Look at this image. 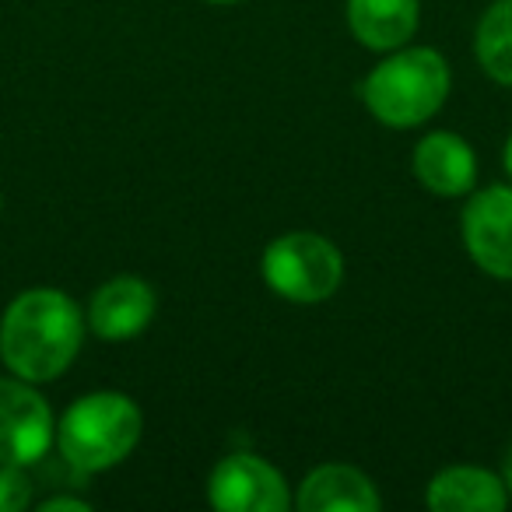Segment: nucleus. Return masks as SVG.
I'll list each match as a JSON object with an SVG mask.
<instances>
[{"mask_svg": "<svg viewBox=\"0 0 512 512\" xmlns=\"http://www.w3.org/2000/svg\"><path fill=\"white\" fill-rule=\"evenodd\" d=\"M85 313L60 288H29L0 316V362L11 376L50 383L64 376L85 341Z\"/></svg>", "mask_w": 512, "mask_h": 512, "instance_id": "f257e3e1", "label": "nucleus"}, {"mask_svg": "<svg viewBox=\"0 0 512 512\" xmlns=\"http://www.w3.org/2000/svg\"><path fill=\"white\" fill-rule=\"evenodd\" d=\"M449 64L439 50L411 46V50H390V57L379 60L362 81V99L369 113L383 127L411 130L432 120L449 95Z\"/></svg>", "mask_w": 512, "mask_h": 512, "instance_id": "f03ea898", "label": "nucleus"}, {"mask_svg": "<svg viewBox=\"0 0 512 512\" xmlns=\"http://www.w3.org/2000/svg\"><path fill=\"white\" fill-rule=\"evenodd\" d=\"M144 432L141 407L116 390H99L74 400L57 425V446L81 474H99L123 463Z\"/></svg>", "mask_w": 512, "mask_h": 512, "instance_id": "7ed1b4c3", "label": "nucleus"}, {"mask_svg": "<svg viewBox=\"0 0 512 512\" xmlns=\"http://www.w3.org/2000/svg\"><path fill=\"white\" fill-rule=\"evenodd\" d=\"M264 281L299 306L327 302L344 281V256L320 232H285L264 249Z\"/></svg>", "mask_w": 512, "mask_h": 512, "instance_id": "20e7f679", "label": "nucleus"}, {"mask_svg": "<svg viewBox=\"0 0 512 512\" xmlns=\"http://www.w3.org/2000/svg\"><path fill=\"white\" fill-rule=\"evenodd\" d=\"M57 442V421L36 390L22 376H0V463L32 467Z\"/></svg>", "mask_w": 512, "mask_h": 512, "instance_id": "39448f33", "label": "nucleus"}, {"mask_svg": "<svg viewBox=\"0 0 512 512\" xmlns=\"http://www.w3.org/2000/svg\"><path fill=\"white\" fill-rule=\"evenodd\" d=\"M207 498L218 512H285L292 505L281 470L256 453H228L218 460Z\"/></svg>", "mask_w": 512, "mask_h": 512, "instance_id": "423d86ee", "label": "nucleus"}, {"mask_svg": "<svg viewBox=\"0 0 512 512\" xmlns=\"http://www.w3.org/2000/svg\"><path fill=\"white\" fill-rule=\"evenodd\" d=\"M463 246L484 274L512 281V186H484L460 218Z\"/></svg>", "mask_w": 512, "mask_h": 512, "instance_id": "0eeeda50", "label": "nucleus"}, {"mask_svg": "<svg viewBox=\"0 0 512 512\" xmlns=\"http://www.w3.org/2000/svg\"><path fill=\"white\" fill-rule=\"evenodd\" d=\"M155 309L158 299L148 281L134 278V274H120V278H109L106 285L95 288L85 320L95 337L120 344L144 334L148 323L155 320Z\"/></svg>", "mask_w": 512, "mask_h": 512, "instance_id": "6e6552de", "label": "nucleus"}, {"mask_svg": "<svg viewBox=\"0 0 512 512\" xmlns=\"http://www.w3.org/2000/svg\"><path fill=\"white\" fill-rule=\"evenodd\" d=\"M411 169L418 176V183L425 190H432L435 197H463V193L474 190L477 158L474 148L460 134L435 130V134H425L418 141Z\"/></svg>", "mask_w": 512, "mask_h": 512, "instance_id": "1a4fd4ad", "label": "nucleus"}, {"mask_svg": "<svg viewBox=\"0 0 512 512\" xmlns=\"http://www.w3.org/2000/svg\"><path fill=\"white\" fill-rule=\"evenodd\" d=\"M295 505L302 512H379L383 498L358 467L323 463V467L309 470L306 481L299 484Z\"/></svg>", "mask_w": 512, "mask_h": 512, "instance_id": "9d476101", "label": "nucleus"}, {"mask_svg": "<svg viewBox=\"0 0 512 512\" xmlns=\"http://www.w3.org/2000/svg\"><path fill=\"white\" fill-rule=\"evenodd\" d=\"M432 512H502L509 505L502 474L481 467H446L432 477L425 491Z\"/></svg>", "mask_w": 512, "mask_h": 512, "instance_id": "9b49d317", "label": "nucleus"}, {"mask_svg": "<svg viewBox=\"0 0 512 512\" xmlns=\"http://www.w3.org/2000/svg\"><path fill=\"white\" fill-rule=\"evenodd\" d=\"M418 22V0H348V29L365 50H400V46L411 43Z\"/></svg>", "mask_w": 512, "mask_h": 512, "instance_id": "f8f14e48", "label": "nucleus"}, {"mask_svg": "<svg viewBox=\"0 0 512 512\" xmlns=\"http://www.w3.org/2000/svg\"><path fill=\"white\" fill-rule=\"evenodd\" d=\"M474 57L491 81L512 88V0H495L474 32Z\"/></svg>", "mask_w": 512, "mask_h": 512, "instance_id": "ddd939ff", "label": "nucleus"}, {"mask_svg": "<svg viewBox=\"0 0 512 512\" xmlns=\"http://www.w3.org/2000/svg\"><path fill=\"white\" fill-rule=\"evenodd\" d=\"M29 467L18 463H0V512H22L36 498V484L25 474Z\"/></svg>", "mask_w": 512, "mask_h": 512, "instance_id": "4468645a", "label": "nucleus"}, {"mask_svg": "<svg viewBox=\"0 0 512 512\" xmlns=\"http://www.w3.org/2000/svg\"><path fill=\"white\" fill-rule=\"evenodd\" d=\"M88 509H92V502L71 495H53L46 502H39V512H88Z\"/></svg>", "mask_w": 512, "mask_h": 512, "instance_id": "2eb2a0df", "label": "nucleus"}, {"mask_svg": "<svg viewBox=\"0 0 512 512\" xmlns=\"http://www.w3.org/2000/svg\"><path fill=\"white\" fill-rule=\"evenodd\" d=\"M502 481H505V491H509V498H512V446L505 449V456H502Z\"/></svg>", "mask_w": 512, "mask_h": 512, "instance_id": "dca6fc26", "label": "nucleus"}, {"mask_svg": "<svg viewBox=\"0 0 512 512\" xmlns=\"http://www.w3.org/2000/svg\"><path fill=\"white\" fill-rule=\"evenodd\" d=\"M502 165H505V172H509V179H512V134H509V141H505V151H502Z\"/></svg>", "mask_w": 512, "mask_h": 512, "instance_id": "f3484780", "label": "nucleus"}, {"mask_svg": "<svg viewBox=\"0 0 512 512\" xmlns=\"http://www.w3.org/2000/svg\"><path fill=\"white\" fill-rule=\"evenodd\" d=\"M204 4H239V0H204Z\"/></svg>", "mask_w": 512, "mask_h": 512, "instance_id": "a211bd4d", "label": "nucleus"}, {"mask_svg": "<svg viewBox=\"0 0 512 512\" xmlns=\"http://www.w3.org/2000/svg\"><path fill=\"white\" fill-rule=\"evenodd\" d=\"M0 204H4V200H0Z\"/></svg>", "mask_w": 512, "mask_h": 512, "instance_id": "6ab92c4d", "label": "nucleus"}]
</instances>
